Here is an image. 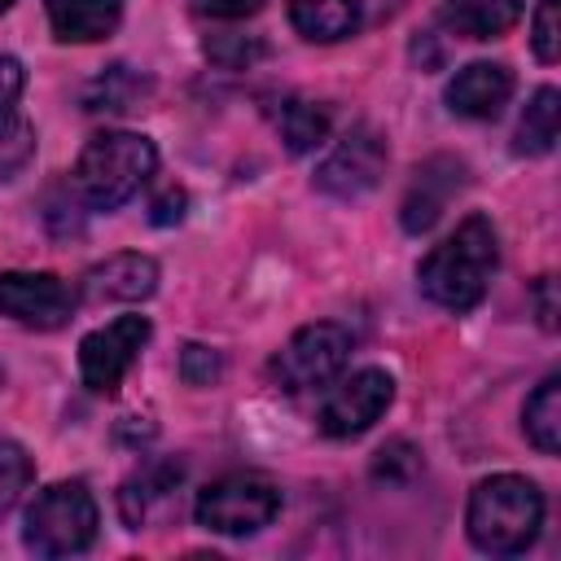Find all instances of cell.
Masks as SVG:
<instances>
[{
    "instance_id": "7402d4cb",
    "label": "cell",
    "mask_w": 561,
    "mask_h": 561,
    "mask_svg": "<svg viewBox=\"0 0 561 561\" xmlns=\"http://www.w3.org/2000/svg\"><path fill=\"white\" fill-rule=\"evenodd\" d=\"M31 158H35V127L13 105L0 114V180H13L18 171H26Z\"/></svg>"
},
{
    "instance_id": "ffe728a7",
    "label": "cell",
    "mask_w": 561,
    "mask_h": 561,
    "mask_svg": "<svg viewBox=\"0 0 561 561\" xmlns=\"http://www.w3.org/2000/svg\"><path fill=\"white\" fill-rule=\"evenodd\" d=\"M526 438L543 451V456H557L561 451V377H543L539 390L526 399Z\"/></svg>"
},
{
    "instance_id": "f1b7e54d",
    "label": "cell",
    "mask_w": 561,
    "mask_h": 561,
    "mask_svg": "<svg viewBox=\"0 0 561 561\" xmlns=\"http://www.w3.org/2000/svg\"><path fill=\"white\" fill-rule=\"evenodd\" d=\"M22 83H26V75H22V61H18V57H0V114L18 105V96H22Z\"/></svg>"
},
{
    "instance_id": "4fadbf2b",
    "label": "cell",
    "mask_w": 561,
    "mask_h": 561,
    "mask_svg": "<svg viewBox=\"0 0 561 561\" xmlns=\"http://www.w3.org/2000/svg\"><path fill=\"white\" fill-rule=\"evenodd\" d=\"M447 110L460 118H495L513 96V70L504 61H473L447 83Z\"/></svg>"
},
{
    "instance_id": "9a60e30c",
    "label": "cell",
    "mask_w": 561,
    "mask_h": 561,
    "mask_svg": "<svg viewBox=\"0 0 561 561\" xmlns=\"http://www.w3.org/2000/svg\"><path fill=\"white\" fill-rule=\"evenodd\" d=\"M438 22L465 39H500L522 22V0H443Z\"/></svg>"
},
{
    "instance_id": "9c48e42d",
    "label": "cell",
    "mask_w": 561,
    "mask_h": 561,
    "mask_svg": "<svg viewBox=\"0 0 561 561\" xmlns=\"http://www.w3.org/2000/svg\"><path fill=\"white\" fill-rule=\"evenodd\" d=\"M386 171V145L373 127H351L333 149L329 158L316 167V188L337 197V202H355L364 197L368 188H377Z\"/></svg>"
},
{
    "instance_id": "5b68a950",
    "label": "cell",
    "mask_w": 561,
    "mask_h": 561,
    "mask_svg": "<svg viewBox=\"0 0 561 561\" xmlns=\"http://www.w3.org/2000/svg\"><path fill=\"white\" fill-rule=\"evenodd\" d=\"M276 513H280V491L259 473L215 478L210 486L197 491V504H193L197 526H206L215 535H232V539L272 526Z\"/></svg>"
},
{
    "instance_id": "277c9868",
    "label": "cell",
    "mask_w": 561,
    "mask_h": 561,
    "mask_svg": "<svg viewBox=\"0 0 561 561\" xmlns=\"http://www.w3.org/2000/svg\"><path fill=\"white\" fill-rule=\"evenodd\" d=\"M96 526H101V513H96L92 491L83 482H53L26 508L22 543L35 557H75L92 548Z\"/></svg>"
},
{
    "instance_id": "44dd1931",
    "label": "cell",
    "mask_w": 561,
    "mask_h": 561,
    "mask_svg": "<svg viewBox=\"0 0 561 561\" xmlns=\"http://www.w3.org/2000/svg\"><path fill=\"white\" fill-rule=\"evenodd\" d=\"M145 79L131 70V66H110L88 92H83V110H92V114H123V110H131L140 96H145Z\"/></svg>"
},
{
    "instance_id": "4dcf8cb0",
    "label": "cell",
    "mask_w": 561,
    "mask_h": 561,
    "mask_svg": "<svg viewBox=\"0 0 561 561\" xmlns=\"http://www.w3.org/2000/svg\"><path fill=\"white\" fill-rule=\"evenodd\" d=\"M9 4H13V0H0V13H4V9H9Z\"/></svg>"
},
{
    "instance_id": "d4e9b609",
    "label": "cell",
    "mask_w": 561,
    "mask_h": 561,
    "mask_svg": "<svg viewBox=\"0 0 561 561\" xmlns=\"http://www.w3.org/2000/svg\"><path fill=\"white\" fill-rule=\"evenodd\" d=\"M206 57L215 61V66H224V70H241V66H250L254 57H263V44L259 39H250V35H210L206 39Z\"/></svg>"
},
{
    "instance_id": "4316f807",
    "label": "cell",
    "mask_w": 561,
    "mask_h": 561,
    "mask_svg": "<svg viewBox=\"0 0 561 561\" xmlns=\"http://www.w3.org/2000/svg\"><path fill=\"white\" fill-rule=\"evenodd\" d=\"M184 206H188V193L171 184V188H162V193L149 202V224H158V228L180 224V219H184Z\"/></svg>"
},
{
    "instance_id": "52a82bcc",
    "label": "cell",
    "mask_w": 561,
    "mask_h": 561,
    "mask_svg": "<svg viewBox=\"0 0 561 561\" xmlns=\"http://www.w3.org/2000/svg\"><path fill=\"white\" fill-rule=\"evenodd\" d=\"M153 324L145 316H118L101 329H92L79 342V377L92 394H114L127 377V368L140 359Z\"/></svg>"
},
{
    "instance_id": "d6986e66",
    "label": "cell",
    "mask_w": 561,
    "mask_h": 561,
    "mask_svg": "<svg viewBox=\"0 0 561 561\" xmlns=\"http://www.w3.org/2000/svg\"><path fill=\"white\" fill-rule=\"evenodd\" d=\"M276 127H280V140L289 153H311L324 136H329V110L320 101H302V96H289L280 101L276 110Z\"/></svg>"
},
{
    "instance_id": "6da1fadb",
    "label": "cell",
    "mask_w": 561,
    "mask_h": 561,
    "mask_svg": "<svg viewBox=\"0 0 561 561\" xmlns=\"http://www.w3.org/2000/svg\"><path fill=\"white\" fill-rule=\"evenodd\" d=\"M495 263H500V241H495L491 219L486 215H465L460 228L421 259L416 285L434 307L465 316L486 298Z\"/></svg>"
},
{
    "instance_id": "3957f363",
    "label": "cell",
    "mask_w": 561,
    "mask_h": 561,
    "mask_svg": "<svg viewBox=\"0 0 561 561\" xmlns=\"http://www.w3.org/2000/svg\"><path fill=\"white\" fill-rule=\"evenodd\" d=\"M158 149L140 131H96L70 171V188L88 210H118L153 175Z\"/></svg>"
},
{
    "instance_id": "8fae6325",
    "label": "cell",
    "mask_w": 561,
    "mask_h": 561,
    "mask_svg": "<svg viewBox=\"0 0 561 561\" xmlns=\"http://www.w3.org/2000/svg\"><path fill=\"white\" fill-rule=\"evenodd\" d=\"M460 188H465V162H460V158L438 153V158L421 162L416 175H412V184H408V193H403V206H399L403 228H408V232H430V228L443 219L447 202H451Z\"/></svg>"
},
{
    "instance_id": "484cf974",
    "label": "cell",
    "mask_w": 561,
    "mask_h": 561,
    "mask_svg": "<svg viewBox=\"0 0 561 561\" xmlns=\"http://www.w3.org/2000/svg\"><path fill=\"white\" fill-rule=\"evenodd\" d=\"M219 373H224L219 351L197 346V342H188V346L180 351V377H184L188 386H210V381H219Z\"/></svg>"
},
{
    "instance_id": "603a6c76",
    "label": "cell",
    "mask_w": 561,
    "mask_h": 561,
    "mask_svg": "<svg viewBox=\"0 0 561 561\" xmlns=\"http://www.w3.org/2000/svg\"><path fill=\"white\" fill-rule=\"evenodd\" d=\"M31 478H35L31 456H26L18 443L0 438V517L22 500V491L31 486Z\"/></svg>"
},
{
    "instance_id": "f546056e",
    "label": "cell",
    "mask_w": 561,
    "mask_h": 561,
    "mask_svg": "<svg viewBox=\"0 0 561 561\" xmlns=\"http://www.w3.org/2000/svg\"><path fill=\"white\" fill-rule=\"evenodd\" d=\"M399 465H416V451H412L408 443H390V447H381V451H377V465H373V478L394 482V469H399Z\"/></svg>"
},
{
    "instance_id": "8992f818",
    "label": "cell",
    "mask_w": 561,
    "mask_h": 561,
    "mask_svg": "<svg viewBox=\"0 0 561 561\" xmlns=\"http://www.w3.org/2000/svg\"><path fill=\"white\" fill-rule=\"evenodd\" d=\"M351 359V333L333 320H320V324H307L298 329L267 364L272 381L289 394H302V390H320L329 386Z\"/></svg>"
},
{
    "instance_id": "7c38bea8",
    "label": "cell",
    "mask_w": 561,
    "mask_h": 561,
    "mask_svg": "<svg viewBox=\"0 0 561 561\" xmlns=\"http://www.w3.org/2000/svg\"><path fill=\"white\" fill-rule=\"evenodd\" d=\"M158 289V263L140 250H123L110 254L101 263H92L79 280V298L83 302H140Z\"/></svg>"
},
{
    "instance_id": "e0dca14e",
    "label": "cell",
    "mask_w": 561,
    "mask_h": 561,
    "mask_svg": "<svg viewBox=\"0 0 561 561\" xmlns=\"http://www.w3.org/2000/svg\"><path fill=\"white\" fill-rule=\"evenodd\" d=\"M289 22L302 39L333 44L359 31V0H289Z\"/></svg>"
},
{
    "instance_id": "83f0119b",
    "label": "cell",
    "mask_w": 561,
    "mask_h": 561,
    "mask_svg": "<svg viewBox=\"0 0 561 561\" xmlns=\"http://www.w3.org/2000/svg\"><path fill=\"white\" fill-rule=\"evenodd\" d=\"M197 13L206 18H224V22H237V18H250L263 9V0H193Z\"/></svg>"
},
{
    "instance_id": "7a4b0ae2",
    "label": "cell",
    "mask_w": 561,
    "mask_h": 561,
    "mask_svg": "<svg viewBox=\"0 0 561 561\" xmlns=\"http://www.w3.org/2000/svg\"><path fill=\"white\" fill-rule=\"evenodd\" d=\"M465 526L473 548L491 557H517L539 539L543 526V491L522 473L482 478L469 495Z\"/></svg>"
},
{
    "instance_id": "5bb4252c",
    "label": "cell",
    "mask_w": 561,
    "mask_h": 561,
    "mask_svg": "<svg viewBox=\"0 0 561 561\" xmlns=\"http://www.w3.org/2000/svg\"><path fill=\"white\" fill-rule=\"evenodd\" d=\"M48 26L66 44H96L118 31L123 0H44Z\"/></svg>"
},
{
    "instance_id": "2e32d148",
    "label": "cell",
    "mask_w": 561,
    "mask_h": 561,
    "mask_svg": "<svg viewBox=\"0 0 561 561\" xmlns=\"http://www.w3.org/2000/svg\"><path fill=\"white\" fill-rule=\"evenodd\" d=\"M175 482H180V465H175V460H149V465H145L140 473H131V478L123 482V491H118L123 522H127L131 530H140V526L153 517V508H162V504L171 500Z\"/></svg>"
},
{
    "instance_id": "ac0fdd59",
    "label": "cell",
    "mask_w": 561,
    "mask_h": 561,
    "mask_svg": "<svg viewBox=\"0 0 561 561\" xmlns=\"http://www.w3.org/2000/svg\"><path fill=\"white\" fill-rule=\"evenodd\" d=\"M557 127H561V92L557 88H539L517 123V140L513 149L526 153V158H539L557 145Z\"/></svg>"
},
{
    "instance_id": "ba28073f",
    "label": "cell",
    "mask_w": 561,
    "mask_h": 561,
    "mask_svg": "<svg viewBox=\"0 0 561 561\" xmlns=\"http://www.w3.org/2000/svg\"><path fill=\"white\" fill-rule=\"evenodd\" d=\"M79 294L53 272H0V316L26 329H61Z\"/></svg>"
},
{
    "instance_id": "cb8c5ba5",
    "label": "cell",
    "mask_w": 561,
    "mask_h": 561,
    "mask_svg": "<svg viewBox=\"0 0 561 561\" xmlns=\"http://www.w3.org/2000/svg\"><path fill=\"white\" fill-rule=\"evenodd\" d=\"M535 35H530V48L543 66H552L561 57V0H539L535 9Z\"/></svg>"
},
{
    "instance_id": "30bf717a",
    "label": "cell",
    "mask_w": 561,
    "mask_h": 561,
    "mask_svg": "<svg viewBox=\"0 0 561 561\" xmlns=\"http://www.w3.org/2000/svg\"><path fill=\"white\" fill-rule=\"evenodd\" d=\"M394 399V381L386 368H359L346 381L333 386V394L320 408V434L329 438H355L364 434Z\"/></svg>"
}]
</instances>
